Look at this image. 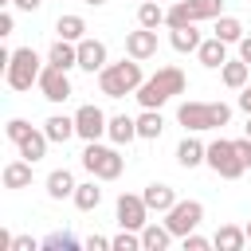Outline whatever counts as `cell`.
I'll return each instance as SVG.
<instances>
[{"mask_svg":"<svg viewBox=\"0 0 251 251\" xmlns=\"http://www.w3.org/2000/svg\"><path fill=\"white\" fill-rule=\"evenodd\" d=\"M184 86H188V78H184L180 67H161L157 75H149L137 86V102H141V110H161L169 98L184 94Z\"/></svg>","mask_w":251,"mask_h":251,"instance_id":"1","label":"cell"},{"mask_svg":"<svg viewBox=\"0 0 251 251\" xmlns=\"http://www.w3.org/2000/svg\"><path fill=\"white\" fill-rule=\"evenodd\" d=\"M145 82L141 75V59H122V63H106L98 71V90L106 98H126V94H137V86Z\"/></svg>","mask_w":251,"mask_h":251,"instance_id":"2","label":"cell"},{"mask_svg":"<svg viewBox=\"0 0 251 251\" xmlns=\"http://www.w3.org/2000/svg\"><path fill=\"white\" fill-rule=\"evenodd\" d=\"M176 122H180L188 133L224 129V126L231 122V106H227V102H180V106H176Z\"/></svg>","mask_w":251,"mask_h":251,"instance_id":"3","label":"cell"},{"mask_svg":"<svg viewBox=\"0 0 251 251\" xmlns=\"http://www.w3.org/2000/svg\"><path fill=\"white\" fill-rule=\"evenodd\" d=\"M47 63H39L35 47H20V51H12V59L4 67V82L12 90H31V82H39V71Z\"/></svg>","mask_w":251,"mask_h":251,"instance_id":"4","label":"cell"},{"mask_svg":"<svg viewBox=\"0 0 251 251\" xmlns=\"http://www.w3.org/2000/svg\"><path fill=\"white\" fill-rule=\"evenodd\" d=\"M82 169H86L90 176H98V180H118L122 169H126V157H122L118 149H110V145L86 141V149H82Z\"/></svg>","mask_w":251,"mask_h":251,"instance_id":"5","label":"cell"},{"mask_svg":"<svg viewBox=\"0 0 251 251\" xmlns=\"http://www.w3.org/2000/svg\"><path fill=\"white\" fill-rule=\"evenodd\" d=\"M216 176H224V180H239L243 176V157L235 153V141H227V137H220V141H212L208 145V161H204Z\"/></svg>","mask_w":251,"mask_h":251,"instance_id":"6","label":"cell"},{"mask_svg":"<svg viewBox=\"0 0 251 251\" xmlns=\"http://www.w3.org/2000/svg\"><path fill=\"white\" fill-rule=\"evenodd\" d=\"M200 220H204V204H200V200H176V204L165 212V224H169V231H173L176 239H184L188 231H196Z\"/></svg>","mask_w":251,"mask_h":251,"instance_id":"7","label":"cell"},{"mask_svg":"<svg viewBox=\"0 0 251 251\" xmlns=\"http://www.w3.org/2000/svg\"><path fill=\"white\" fill-rule=\"evenodd\" d=\"M106 126H110V118H106L94 102H86V106L75 110V133H78L82 141H98V137L106 133Z\"/></svg>","mask_w":251,"mask_h":251,"instance_id":"8","label":"cell"},{"mask_svg":"<svg viewBox=\"0 0 251 251\" xmlns=\"http://www.w3.org/2000/svg\"><path fill=\"white\" fill-rule=\"evenodd\" d=\"M118 224L129 227V231H141V227L149 224V204H145V196L122 192V196H118Z\"/></svg>","mask_w":251,"mask_h":251,"instance_id":"9","label":"cell"},{"mask_svg":"<svg viewBox=\"0 0 251 251\" xmlns=\"http://www.w3.org/2000/svg\"><path fill=\"white\" fill-rule=\"evenodd\" d=\"M35 86L43 90V98H47V102H67V98L75 94V90H71L67 71H59V67H51V63L39 71V82H35Z\"/></svg>","mask_w":251,"mask_h":251,"instance_id":"10","label":"cell"},{"mask_svg":"<svg viewBox=\"0 0 251 251\" xmlns=\"http://www.w3.org/2000/svg\"><path fill=\"white\" fill-rule=\"evenodd\" d=\"M126 55H129V59H141V63L153 59V55H157V27H141V24H137V31L126 35Z\"/></svg>","mask_w":251,"mask_h":251,"instance_id":"11","label":"cell"},{"mask_svg":"<svg viewBox=\"0 0 251 251\" xmlns=\"http://www.w3.org/2000/svg\"><path fill=\"white\" fill-rule=\"evenodd\" d=\"M47 145H51V137H47L43 129H35V126H31V129H27V133H24L20 141H16V149H20V157H27L31 165L47 157Z\"/></svg>","mask_w":251,"mask_h":251,"instance_id":"12","label":"cell"},{"mask_svg":"<svg viewBox=\"0 0 251 251\" xmlns=\"http://www.w3.org/2000/svg\"><path fill=\"white\" fill-rule=\"evenodd\" d=\"M196 59H200V67H208V71H220V67L227 63V43H224L220 35H212V39H204V43L196 47Z\"/></svg>","mask_w":251,"mask_h":251,"instance_id":"13","label":"cell"},{"mask_svg":"<svg viewBox=\"0 0 251 251\" xmlns=\"http://www.w3.org/2000/svg\"><path fill=\"white\" fill-rule=\"evenodd\" d=\"M78 67L82 71H102L106 67V43L102 39H78Z\"/></svg>","mask_w":251,"mask_h":251,"instance_id":"14","label":"cell"},{"mask_svg":"<svg viewBox=\"0 0 251 251\" xmlns=\"http://www.w3.org/2000/svg\"><path fill=\"white\" fill-rule=\"evenodd\" d=\"M47 63H51V67H59V71L78 67V43H71V39H55V43H51V51H47Z\"/></svg>","mask_w":251,"mask_h":251,"instance_id":"15","label":"cell"},{"mask_svg":"<svg viewBox=\"0 0 251 251\" xmlns=\"http://www.w3.org/2000/svg\"><path fill=\"white\" fill-rule=\"evenodd\" d=\"M106 137H110L114 145H129V141L137 137V118H129V114H114L110 126H106Z\"/></svg>","mask_w":251,"mask_h":251,"instance_id":"16","label":"cell"},{"mask_svg":"<svg viewBox=\"0 0 251 251\" xmlns=\"http://www.w3.org/2000/svg\"><path fill=\"white\" fill-rule=\"evenodd\" d=\"M208 161V145H200L196 137H184L180 145H176V165L180 169H196V165H204Z\"/></svg>","mask_w":251,"mask_h":251,"instance_id":"17","label":"cell"},{"mask_svg":"<svg viewBox=\"0 0 251 251\" xmlns=\"http://www.w3.org/2000/svg\"><path fill=\"white\" fill-rule=\"evenodd\" d=\"M75 176H71V169H51L47 173V196L51 200H67V196H75Z\"/></svg>","mask_w":251,"mask_h":251,"instance_id":"18","label":"cell"},{"mask_svg":"<svg viewBox=\"0 0 251 251\" xmlns=\"http://www.w3.org/2000/svg\"><path fill=\"white\" fill-rule=\"evenodd\" d=\"M145 204H149V212H169L173 204H176V192L169 188V184H161V180H153V184H145Z\"/></svg>","mask_w":251,"mask_h":251,"instance_id":"19","label":"cell"},{"mask_svg":"<svg viewBox=\"0 0 251 251\" xmlns=\"http://www.w3.org/2000/svg\"><path fill=\"white\" fill-rule=\"evenodd\" d=\"M173 239H176V235L169 231V224H153V220H149V224L141 227V247H145V251H165Z\"/></svg>","mask_w":251,"mask_h":251,"instance_id":"20","label":"cell"},{"mask_svg":"<svg viewBox=\"0 0 251 251\" xmlns=\"http://www.w3.org/2000/svg\"><path fill=\"white\" fill-rule=\"evenodd\" d=\"M169 43H173V51L188 55V51H196V47H200L204 39H200L196 24H184V27H169Z\"/></svg>","mask_w":251,"mask_h":251,"instance_id":"21","label":"cell"},{"mask_svg":"<svg viewBox=\"0 0 251 251\" xmlns=\"http://www.w3.org/2000/svg\"><path fill=\"white\" fill-rule=\"evenodd\" d=\"M0 176H4V188H27V184H31V161H27V157L8 161Z\"/></svg>","mask_w":251,"mask_h":251,"instance_id":"22","label":"cell"},{"mask_svg":"<svg viewBox=\"0 0 251 251\" xmlns=\"http://www.w3.org/2000/svg\"><path fill=\"white\" fill-rule=\"evenodd\" d=\"M212 243L220 247V251H243L247 247V227H235V224H224L216 235H212Z\"/></svg>","mask_w":251,"mask_h":251,"instance_id":"23","label":"cell"},{"mask_svg":"<svg viewBox=\"0 0 251 251\" xmlns=\"http://www.w3.org/2000/svg\"><path fill=\"white\" fill-rule=\"evenodd\" d=\"M247 75H251V63H243V59H227V63L220 67V78H224V86H231V90H243V86H247Z\"/></svg>","mask_w":251,"mask_h":251,"instance_id":"24","label":"cell"},{"mask_svg":"<svg viewBox=\"0 0 251 251\" xmlns=\"http://www.w3.org/2000/svg\"><path fill=\"white\" fill-rule=\"evenodd\" d=\"M43 133H47L51 141H59V145L71 141V137H78V133H75V118H67V114H51V118L43 122Z\"/></svg>","mask_w":251,"mask_h":251,"instance_id":"25","label":"cell"},{"mask_svg":"<svg viewBox=\"0 0 251 251\" xmlns=\"http://www.w3.org/2000/svg\"><path fill=\"white\" fill-rule=\"evenodd\" d=\"M71 200H75V208H78V212H94V208L102 204V188H98V176H94V180H82V184L75 188V196H71Z\"/></svg>","mask_w":251,"mask_h":251,"instance_id":"26","label":"cell"},{"mask_svg":"<svg viewBox=\"0 0 251 251\" xmlns=\"http://www.w3.org/2000/svg\"><path fill=\"white\" fill-rule=\"evenodd\" d=\"M161 129H165V118H161V110H141V114H137V137H145V141H157V137H161Z\"/></svg>","mask_w":251,"mask_h":251,"instance_id":"27","label":"cell"},{"mask_svg":"<svg viewBox=\"0 0 251 251\" xmlns=\"http://www.w3.org/2000/svg\"><path fill=\"white\" fill-rule=\"evenodd\" d=\"M55 31H59V39L78 43V39H86V20L82 16H59L55 20Z\"/></svg>","mask_w":251,"mask_h":251,"instance_id":"28","label":"cell"},{"mask_svg":"<svg viewBox=\"0 0 251 251\" xmlns=\"http://www.w3.org/2000/svg\"><path fill=\"white\" fill-rule=\"evenodd\" d=\"M137 24H141V27H161V24H165V8H161L157 0H141V8H137Z\"/></svg>","mask_w":251,"mask_h":251,"instance_id":"29","label":"cell"},{"mask_svg":"<svg viewBox=\"0 0 251 251\" xmlns=\"http://www.w3.org/2000/svg\"><path fill=\"white\" fill-rule=\"evenodd\" d=\"M216 35H220L224 43H239V39H243V24H239L235 16H216Z\"/></svg>","mask_w":251,"mask_h":251,"instance_id":"30","label":"cell"},{"mask_svg":"<svg viewBox=\"0 0 251 251\" xmlns=\"http://www.w3.org/2000/svg\"><path fill=\"white\" fill-rule=\"evenodd\" d=\"M165 24H169V27H184V24H196V16H192V4H188V0H176V4L165 12Z\"/></svg>","mask_w":251,"mask_h":251,"instance_id":"31","label":"cell"},{"mask_svg":"<svg viewBox=\"0 0 251 251\" xmlns=\"http://www.w3.org/2000/svg\"><path fill=\"white\" fill-rule=\"evenodd\" d=\"M192 4V16L196 20H216V16H224V0H188Z\"/></svg>","mask_w":251,"mask_h":251,"instance_id":"32","label":"cell"},{"mask_svg":"<svg viewBox=\"0 0 251 251\" xmlns=\"http://www.w3.org/2000/svg\"><path fill=\"white\" fill-rule=\"evenodd\" d=\"M114 251H145V247H141V231L122 227V231L114 235Z\"/></svg>","mask_w":251,"mask_h":251,"instance_id":"33","label":"cell"},{"mask_svg":"<svg viewBox=\"0 0 251 251\" xmlns=\"http://www.w3.org/2000/svg\"><path fill=\"white\" fill-rule=\"evenodd\" d=\"M39 243H43V251H59V247H63V251H71V247H78V239H75V235H67V231H51V235H47V239H39Z\"/></svg>","mask_w":251,"mask_h":251,"instance_id":"34","label":"cell"},{"mask_svg":"<svg viewBox=\"0 0 251 251\" xmlns=\"http://www.w3.org/2000/svg\"><path fill=\"white\" fill-rule=\"evenodd\" d=\"M208 247H216L212 239H204V235H196V231H188L184 235V251H208Z\"/></svg>","mask_w":251,"mask_h":251,"instance_id":"35","label":"cell"},{"mask_svg":"<svg viewBox=\"0 0 251 251\" xmlns=\"http://www.w3.org/2000/svg\"><path fill=\"white\" fill-rule=\"evenodd\" d=\"M27 129H31V126H27L24 118H12V122H8V141H20Z\"/></svg>","mask_w":251,"mask_h":251,"instance_id":"36","label":"cell"},{"mask_svg":"<svg viewBox=\"0 0 251 251\" xmlns=\"http://www.w3.org/2000/svg\"><path fill=\"white\" fill-rule=\"evenodd\" d=\"M35 247H43V243H35L31 235H16L12 239V251H35Z\"/></svg>","mask_w":251,"mask_h":251,"instance_id":"37","label":"cell"},{"mask_svg":"<svg viewBox=\"0 0 251 251\" xmlns=\"http://www.w3.org/2000/svg\"><path fill=\"white\" fill-rule=\"evenodd\" d=\"M235 153L243 157V165H251V137H239L235 141Z\"/></svg>","mask_w":251,"mask_h":251,"instance_id":"38","label":"cell"},{"mask_svg":"<svg viewBox=\"0 0 251 251\" xmlns=\"http://www.w3.org/2000/svg\"><path fill=\"white\" fill-rule=\"evenodd\" d=\"M16 31V20H12V12H0V35H12Z\"/></svg>","mask_w":251,"mask_h":251,"instance_id":"39","label":"cell"},{"mask_svg":"<svg viewBox=\"0 0 251 251\" xmlns=\"http://www.w3.org/2000/svg\"><path fill=\"white\" fill-rule=\"evenodd\" d=\"M239 59H243V63H251V35H243V39H239Z\"/></svg>","mask_w":251,"mask_h":251,"instance_id":"40","label":"cell"},{"mask_svg":"<svg viewBox=\"0 0 251 251\" xmlns=\"http://www.w3.org/2000/svg\"><path fill=\"white\" fill-rule=\"evenodd\" d=\"M239 110H243V114H251V82H247V86H243V94H239Z\"/></svg>","mask_w":251,"mask_h":251,"instance_id":"41","label":"cell"},{"mask_svg":"<svg viewBox=\"0 0 251 251\" xmlns=\"http://www.w3.org/2000/svg\"><path fill=\"white\" fill-rule=\"evenodd\" d=\"M12 4H16V8H20V12H35V8H39V4H43V0H12Z\"/></svg>","mask_w":251,"mask_h":251,"instance_id":"42","label":"cell"},{"mask_svg":"<svg viewBox=\"0 0 251 251\" xmlns=\"http://www.w3.org/2000/svg\"><path fill=\"white\" fill-rule=\"evenodd\" d=\"M86 4H90V8H102V4H106V0H86Z\"/></svg>","mask_w":251,"mask_h":251,"instance_id":"43","label":"cell"},{"mask_svg":"<svg viewBox=\"0 0 251 251\" xmlns=\"http://www.w3.org/2000/svg\"><path fill=\"white\" fill-rule=\"evenodd\" d=\"M247 137H251V114H247Z\"/></svg>","mask_w":251,"mask_h":251,"instance_id":"44","label":"cell"},{"mask_svg":"<svg viewBox=\"0 0 251 251\" xmlns=\"http://www.w3.org/2000/svg\"><path fill=\"white\" fill-rule=\"evenodd\" d=\"M247 243H251V224H247Z\"/></svg>","mask_w":251,"mask_h":251,"instance_id":"45","label":"cell"}]
</instances>
